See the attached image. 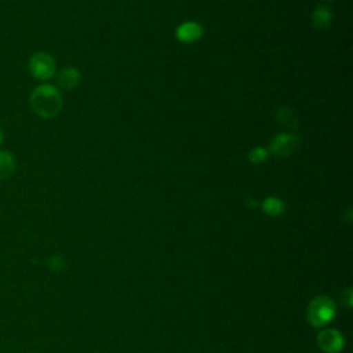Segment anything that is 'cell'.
<instances>
[{"label": "cell", "instance_id": "10", "mask_svg": "<svg viewBox=\"0 0 353 353\" xmlns=\"http://www.w3.org/2000/svg\"><path fill=\"white\" fill-rule=\"evenodd\" d=\"M17 168L14 156L7 150H0V181L8 179Z\"/></svg>", "mask_w": 353, "mask_h": 353}, {"label": "cell", "instance_id": "13", "mask_svg": "<svg viewBox=\"0 0 353 353\" xmlns=\"http://www.w3.org/2000/svg\"><path fill=\"white\" fill-rule=\"evenodd\" d=\"M3 139H4V132H3V128L0 127V145H1V142H3Z\"/></svg>", "mask_w": 353, "mask_h": 353}, {"label": "cell", "instance_id": "1", "mask_svg": "<svg viewBox=\"0 0 353 353\" xmlns=\"http://www.w3.org/2000/svg\"><path fill=\"white\" fill-rule=\"evenodd\" d=\"M33 112L41 119H54L62 110L63 99L61 91L51 84L37 85L29 98Z\"/></svg>", "mask_w": 353, "mask_h": 353}, {"label": "cell", "instance_id": "5", "mask_svg": "<svg viewBox=\"0 0 353 353\" xmlns=\"http://www.w3.org/2000/svg\"><path fill=\"white\" fill-rule=\"evenodd\" d=\"M203 34H204V29H203L201 23H199L196 21L182 22L175 30L176 40L183 44H193V43L199 41L203 37Z\"/></svg>", "mask_w": 353, "mask_h": 353}, {"label": "cell", "instance_id": "7", "mask_svg": "<svg viewBox=\"0 0 353 353\" xmlns=\"http://www.w3.org/2000/svg\"><path fill=\"white\" fill-rule=\"evenodd\" d=\"M80 80H81V74L79 72L77 68H73V66H66L63 68L59 73H58V77H57V83L61 88L66 90V91H70V90H74L79 84H80Z\"/></svg>", "mask_w": 353, "mask_h": 353}, {"label": "cell", "instance_id": "2", "mask_svg": "<svg viewBox=\"0 0 353 353\" xmlns=\"http://www.w3.org/2000/svg\"><path fill=\"white\" fill-rule=\"evenodd\" d=\"M301 148V137L292 131H283L276 134L269 143V154L279 159H288L295 154Z\"/></svg>", "mask_w": 353, "mask_h": 353}, {"label": "cell", "instance_id": "9", "mask_svg": "<svg viewBox=\"0 0 353 353\" xmlns=\"http://www.w3.org/2000/svg\"><path fill=\"white\" fill-rule=\"evenodd\" d=\"M276 120L287 130H295L298 125V117L291 106H280L276 112Z\"/></svg>", "mask_w": 353, "mask_h": 353}, {"label": "cell", "instance_id": "12", "mask_svg": "<svg viewBox=\"0 0 353 353\" xmlns=\"http://www.w3.org/2000/svg\"><path fill=\"white\" fill-rule=\"evenodd\" d=\"M269 157V150L263 146H255L248 152V160L252 164H263Z\"/></svg>", "mask_w": 353, "mask_h": 353}, {"label": "cell", "instance_id": "3", "mask_svg": "<svg viewBox=\"0 0 353 353\" xmlns=\"http://www.w3.org/2000/svg\"><path fill=\"white\" fill-rule=\"evenodd\" d=\"M335 310V303L328 296H316L307 306V321L313 327H323L334 319Z\"/></svg>", "mask_w": 353, "mask_h": 353}, {"label": "cell", "instance_id": "8", "mask_svg": "<svg viewBox=\"0 0 353 353\" xmlns=\"http://www.w3.org/2000/svg\"><path fill=\"white\" fill-rule=\"evenodd\" d=\"M332 18H334V14H332L331 8H328L327 6H323V4L316 6L310 14L312 25L319 30L328 29L330 25L332 23Z\"/></svg>", "mask_w": 353, "mask_h": 353}, {"label": "cell", "instance_id": "6", "mask_svg": "<svg viewBox=\"0 0 353 353\" xmlns=\"http://www.w3.org/2000/svg\"><path fill=\"white\" fill-rule=\"evenodd\" d=\"M317 345L325 353H339L343 347V336L334 328L323 330L317 335Z\"/></svg>", "mask_w": 353, "mask_h": 353}, {"label": "cell", "instance_id": "11", "mask_svg": "<svg viewBox=\"0 0 353 353\" xmlns=\"http://www.w3.org/2000/svg\"><path fill=\"white\" fill-rule=\"evenodd\" d=\"M261 207H262L263 212H266V214L270 215V216H279V215H281V214L284 212V210H285L284 203H283L279 197H273V196L266 197V199L262 201Z\"/></svg>", "mask_w": 353, "mask_h": 353}, {"label": "cell", "instance_id": "4", "mask_svg": "<svg viewBox=\"0 0 353 353\" xmlns=\"http://www.w3.org/2000/svg\"><path fill=\"white\" fill-rule=\"evenodd\" d=\"M29 70L37 80L46 81L54 77L57 72V62L52 55L44 51H37L29 58Z\"/></svg>", "mask_w": 353, "mask_h": 353}, {"label": "cell", "instance_id": "14", "mask_svg": "<svg viewBox=\"0 0 353 353\" xmlns=\"http://www.w3.org/2000/svg\"><path fill=\"white\" fill-rule=\"evenodd\" d=\"M327 1H328V0H327Z\"/></svg>", "mask_w": 353, "mask_h": 353}]
</instances>
